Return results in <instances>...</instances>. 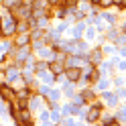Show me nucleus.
<instances>
[{"instance_id": "1", "label": "nucleus", "mask_w": 126, "mask_h": 126, "mask_svg": "<svg viewBox=\"0 0 126 126\" xmlns=\"http://www.w3.org/2000/svg\"><path fill=\"white\" fill-rule=\"evenodd\" d=\"M0 35L2 37L16 35V18H14L10 12L4 14V16H0Z\"/></svg>"}, {"instance_id": "2", "label": "nucleus", "mask_w": 126, "mask_h": 126, "mask_svg": "<svg viewBox=\"0 0 126 126\" xmlns=\"http://www.w3.org/2000/svg\"><path fill=\"white\" fill-rule=\"evenodd\" d=\"M102 110H104V104L94 100L92 106H90V110L85 112V120H88V122H98L100 118H102Z\"/></svg>"}, {"instance_id": "3", "label": "nucleus", "mask_w": 126, "mask_h": 126, "mask_svg": "<svg viewBox=\"0 0 126 126\" xmlns=\"http://www.w3.org/2000/svg\"><path fill=\"white\" fill-rule=\"evenodd\" d=\"M12 118L16 120V124H33V122H31V110L27 106H18Z\"/></svg>"}, {"instance_id": "4", "label": "nucleus", "mask_w": 126, "mask_h": 126, "mask_svg": "<svg viewBox=\"0 0 126 126\" xmlns=\"http://www.w3.org/2000/svg\"><path fill=\"white\" fill-rule=\"evenodd\" d=\"M31 59V45H20L16 47V65H22Z\"/></svg>"}, {"instance_id": "5", "label": "nucleus", "mask_w": 126, "mask_h": 126, "mask_svg": "<svg viewBox=\"0 0 126 126\" xmlns=\"http://www.w3.org/2000/svg\"><path fill=\"white\" fill-rule=\"evenodd\" d=\"M45 104V98L39 96V94H31V98L27 100V108L29 110H41Z\"/></svg>"}, {"instance_id": "6", "label": "nucleus", "mask_w": 126, "mask_h": 126, "mask_svg": "<svg viewBox=\"0 0 126 126\" xmlns=\"http://www.w3.org/2000/svg\"><path fill=\"white\" fill-rule=\"evenodd\" d=\"M37 53H39V59H41V61H51L55 57V47L53 45L51 47L43 45V47H39V49H37Z\"/></svg>"}, {"instance_id": "7", "label": "nucleus", "mask_w": 126, "mask_h": 126, "mask_svg": "<svg viewBox=\"0 0 126 126\" xmlns=\"http://www.w3.org/2000/svg\"><path fill=\"white\" fill-rule=\"evenodd\" d=\"M63 75H65L71 83H77L79 77H81V71H79V67H65L63 69Z\"/></svg>"}, {"instance_id": "8", "label": "nucleus", "mask_w": 126, "mask_h": 126, "mask_svg": "<svg viewBox=\"0 0 126 126\" xmlns=\"http://www.w3.org/2000/svg\"><path fill=\"white\" fill-rule=\"evenodd\" d=\"M102 98H104V102H106V104L108 106H118V102H120V100H118V96H116V92H110V90H106V92H102Z\"/></svg>"}, {"instance_id": "9", "label": "nucleus", "mask_w": 126, "mask_h": 126, "mask_svg": "<svg viewBox=\"0 0 126 126\" xmlns=\"http://www.w3.org/2000/svg\"><path fill=\"white\" fill-rule=\"evenodd\" d=\"M96 81H98V83H96V90H98V92H106V90H110V85H112V81H110L106 75H100Z\"/></svg>"}, {"instance_id": "10", "label": "nucleus", "mask_w": 126, "mask_h": 126, "mask_svg": "<svg viewBox=\"0 0 126 126\" xmlns=\"http://www.w3.org/2000/svg\"><path fill=\"white\" fill-rule=\"evenodd\" d=\"M102 57H104V53H102V49H94L88 53V61L94 63V65H98V63H102Z\"/></svg>"}, {"instance_id": "11", "label": "nucleus", "mask_w": 126, "mask_h": 126, "mask_svg": "<svg viewBox=\"0 0 126 126\" xmlns=\"http://www.w3.org/2000/svg\"><path fill=\"white\" fill-rule=\"evenodd\" d=\"M20 45H31V31H27V33H18L16 41H14V47H20Z\"/></svg>"}, {"instance_id": "12", "label": "nucleus", "mask_w": 126, "mask_h": 126, "mask_svg": "<svg viewBox=\"0 0 126 126\" xmlns=\"http://www.w3.org/2000/svg\"><path fill=\"white\" fill-rule=\"evenodd\" d=\"M83 29H85V22H75V27L69 31V35H71V39H81L83 35Z\"/></svg>"}, {"instance_id": "13", "label": "nucleus", "mask_w": 126, "mask_h": 126, "mask_svg": "<svg viewBox=\"0 0 126 126\" xmlns=\"http://www.w3.org/2000/svg\"><path fill=\"white\" fill-rule=\"evenodd\" d=\"M49 118H51V124H59V122H61V118H63V116H61V110H59L57 106H55V104L51 106V112H49Z\"/></svg>"}, {"instance_id": "14", "label": "nucleus", "mask_w": 126, "mask_h": 126, "mask_svg": "<svg viewBox=\"0 0 126 126\" xmlns=\"http://www.w3.org/2000/svg\"><path fill=\"white\" fill-rule=\"evenodd\" d=\"M59 98H61V92L55 90V88H49V92H47V96H45V100H49L51 104H57Z\"/></svg>"}, {"instance_id": "15", "label": "nucleus", "mask_w": 126, "mask_h": 126, "mask_svg": "<svg viewBox=\"0 0 126 126\" xmlns=\"http://www.w3.org/2000/svg\"><path fill=\"white\" fill-rule=\"evenodd\" d=\"M98 16L104 20V22H108V27H114V25H116V14H112V12H106V10H104V12H100Z\"/></svg>"}, {"instance_id": "16", "label": "nucleus", "mask_w": 126, "mask_h": 126, "mask_svg": "<svg viewBox=\"0 0 126 126\" xmlns=\"http://www.w3.org/2000/svg\"><path fill=\"white\" fill-rule=\"evenodd\" d=\"M96 35H98L96 27H92V25H90V27H85V29H83V35H81V37L85 39V41H94V39H96Z\"/></svg>"}, {"instance_id": "17", "label": "nucleus", "mask_w": 126, "mask_h": 126, "mask_svg": "<svg viewBox=\"0 0 126 126\" xmlns=\"http://www.w3.org/2000/svg\"><path fill=\"white\" fill-rule=\"evenodd\" d=\"M81 98H83V102H94L96 100V92L85 88V90H81Z\"/></svg>"}, {"instance_id": "18", "label": "nucleus", "mask_w": 126, "mask_h": 126, "mask_svg": "<svg viewBox=\"0 0 126 126\" xmlns=\"http://www.w3.org/2000/svg\"><path fill=\"white\" fill-rule=\"evenodd\" d=\"M120 35H122L120 31H116V29H110L108 33H106V39H108V41H112V43H116V41H118V37H120Z\"/></svg>"}, {"instance_id": "19", "label": "nucleus", "mask_w": 126, "mask_h": 126, "mask_svg": "<svg viewBox=\"0 0 126 126\" xmlns=\"http://www.w3.org/2000/svg\"><path fill=\"white\" fill-rule=\"evenodd\" d=\"M116 120H118V124H124V120H126V112H124V106L120 108V110H118V112H116Z\"/></svg>"}, {"instance_id": "20", "label": "nucleus", "mask_w": 126, "mask_h": 126, "mask_svg": "<svg viewBox=\"0 0 126 126\" xmlns=\"http://www.w3.org/2000/svg\"><path fill=\"white\" fill-rule=\"evenodd\" d=\"M100 49H102V53H108V55H114L116 53V45H104V47H100Z\"/></svg>"}, {"instance_id": "21", "label": "nucleus", "mask_w": 126, "mask_h": 126, "mask_svg": "<svg viewBox=\"0 0 126 126\" xmlns=\"http://www.w3.org/2000/svg\"><path fill=\"white\" fill-rule=\"evenodd\" d=\"M20 0H2V8H12V6H16Z\"/></svg>"}, {"instance_id": "22", "label": "nucleus", "mask_w": 126, "mask_h": 126, "mask_svg": "<svg viewBox=\"0 0 126 126\" xmlns=\"http://www.w3.org/2000/svg\"><path fill=\"white\" fill-rule=\"evenodd\" d=\"M39 120H41V124H51L49 112H41V116H39Z\"/></svg>"}, {"instance_id": "23", "label": "nucleus", "mask_w": 126, "mask_h": 126, "mask_svg": "<svg viewBox=\"0 0 126 126\" xmlns=\"http://www.w3.org/2000/svg\"><path fill=\"white\" fill-rule=\"evenodd\" d=\"M49 88H51L49 83H43L41 88H39V92H37V94H39V96H43V98H45V96H47V92H49Z\"/></svg>"}, {"instance_id": "24", "label": "nucleus", "mask_w": 126, "mask_h": 126, "mask_svg": "<svg viewBox=\"0 0 126 126\" xmlns=\"http://www.w3.org/2000/svg\"><path fill=\"white\" fill-rule=\"evenodd\" d=\"M112 4L116 6V8H122V10L126 8V0H112Z\"/></svg>"}, {"instance_id": "25", "label": "nucleus", "mask_w": 126, "mask_h": 126, "mask_svg": "<svg viewBox=\"0 0 126 126\" xmlns=\"http://www.w3.org/2000/svg\"><path fill=\"white\" fill-rule=\"evenodd\" d=\"M104 124L106 126H118V120L116 118H104Z\"/></svg>"}, {"instance_id": "26", "label": "nucleus", "mask_w": 126, "mask_h": 126, "mask_svg": "<svg viewBox=\"0 0 126 126\" xmlns=\"http://www.w3.org/2000/svg\"><path fill=\"white\" fill-rule=\"evenodd\" d=\"M102 67H104V71H112V69H114V63H112V61H104V63H102Z\"/></svg>"}, {"instance_id": "27", "label": "nucleus", "mask_w": 126, "mask_h": 126, "mask_svg": "<svg viewBox=\"0 0 126 126\" xmlns=\"http://www.w3.org/2000/svg\"><path fill=\"white\" fill-rule=\"evenodd\" d=\"M71 98H73V104H77V106H81V104H85V102H83V98H81V96H77V94H73Z\"/></svg>"}, {"instance_id": "28", "label": "nucleus", "mask_w": 126, "mask_h": 126, "mask_svg": "<svg viewBox=\"0 0 126 126\" xmlns=\"http://www.w3.org/2000/svg\"><path fill=\"white\" fill-rule=\"evenodd\" d=\"M6 112H8V108H6V102L0 98V114H6Z\"/></svg>"}, {"instance_id": "29", "label": "nucleus", "mask_w": 126, "mask_h": 126, "mask_svg": "<svg viewBox=\"0 0 126 126\" xmlns=\"http://www.w3.org/2000/svg\"><path fill=\"white\" fill-rule=\"evenodd\" d=\"M98 6H102V8H108V6H112V0H100Z\"/></svg>"}, {"instance_id": "30", "label": "nucleus", "mask_w": 126, "mask_h": 126, "mask_svg": "<svg viewBox=\"0 0 126 126\" xmlns=\"http://www.w3.org/2000/svg\"><path fill=\"white\" fill-rule=\"evenodd\" d=\"M114 85H116V88H122V85H124V79H122V77H116V79H114Z\"/></svg>"}, {"instance_id": "31", "label": "nucleus", "mask_w": 126, "mask_h": 126, "mask_svg": "<svg viewBox=\"0 0 126 126\" xmlns=\"http://www.w3.org/2000/svg\"><path fill=\"white\" fill-rule=\"evenodd\" d=\"M65 29H67V22H61V25L57 27V33L61 35V33H63V31H65Z\"/></svg>"}, {"instance_id": "32", "label": "nucleus", "mask_w": 126, "mask_h": 126, "mask_svg": "<svg viewBox=\"0 0 126 126\" xmlns=\"http://www.w3.org/2000/svg\"><path fill=\"white\" fill-rule=\"evenodd\" d=\"M51 6H59V4H63V0H47Z\"/></svg>"}]
</instances>
